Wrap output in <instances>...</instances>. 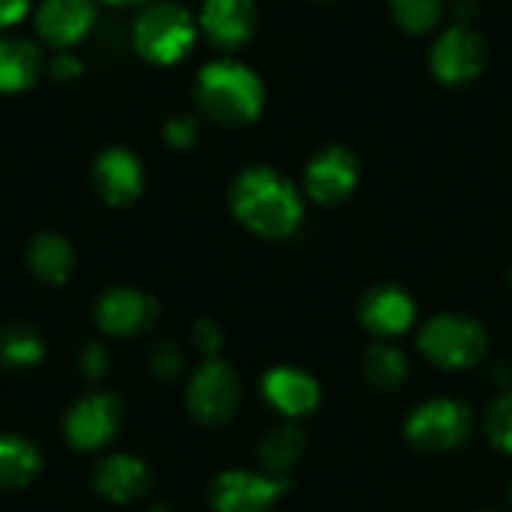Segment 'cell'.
Instances as JSON below:
<instances>
[{"label":"cell","mask_w":512,"mask_h":512,"mask_svg":"<svg viewBox=\"0 0 512 512\" xmlns=\"http://www.w3.org/2000/svg\"><path fill=\"white\" fill-rule=\"evenodd\" d=\"M231 213L237 222L264 240H288L306 213L300 189L276 168H246L231 186Z\"/></svg>","instance_id":"6da1fadb"},{"label":"cell","mask_w":512,"mask_h":512,"mask_svg":"<svg viewBox=\"0 0 512 512\" xmlns=\"http://www.w3.org/2000/svg\"><path fill=\"white\" fill-rule=\"evenodd\" d=\"M195 102L204 117L219 126H246L264 108L261 78L240 60L219 57L201 66L195 78Z\"/></svg>","instance_id":"7a4b0ae2"},{"label":"cell","mask_w":512,"mask_h":512,"mask_svg":"<svg viewBox=\"0 0 512 512\" xmlns=\"http://www.w3.org/2000/svg\"><path fill=\"white\" fill-rule=\"evenodd\" d=\"M489 330L477 315L438 312L417 330V351L444 372L477 369L489 357Z\"/></svg>","instance_id":"3957f363"},{"label":"cell","mask_w":512,"mask_h":512,"mask_svg":"<svg viewBox=\"0 0 512 512\" xmlns=\"http://www.w3.org/2000/svg\"><path fill=\"white\" fill-rule=\"evenodd\" d=\"M477 417L471 405L453 396H432L414 405L405 417L402 435L411 450L423 456H447L471 444Z\"/></svg>","instance_id":"277c9868"},{"label":"cell","mask_w":512,"mask_h":512,"mask_svg":"<svg viewBox=\"0 0 512 512\" xmlns=\"http://www.w3.org/2000/svg\"><path fill=\"white\" fill-rule=\"evenodd\" d=\"M198 39V18L180 3L171 0H150L141 6L132 24V45L135 51L156 66L180 63Z\"/></svg>","instance_id":"5b68a950"},{"label":"cell","mask_w":512,"mask_h":512,"mask_svg":"<svg viewBox=\"0 0 512 512\" xmlns=\"http://www.w3.org/2000/svg\"><path fill=\"white\" fill-rule=\"evenodd\" d=\"M240 402H243V384L231 363L216 357V360H204L192 372L186 390V408L198 423L222 426L237 414Z\"/></svg>","instance_id":"8992f818"},{"label":"cell","mask_w":512,"mask_h":512,"mask_svg":"<svg viewBox=\"0 0 512 512\" xmlns=\"http://www.w3.org/2000/svg\"><path fill=\"white\" fill-rule=\"evenodd\" d=\"M288 492L285 477L267 471H222L210 486L213 512H273Z\"/></svg>","instance_id":"52a82bcc"},{"label":"cell","mask_w":512,"mask_h":512,"mask_svg":"<svg viewBox=\"0 0 512 512\" xmlns=\"http://www.w3.org/2000/svg\"><path fill=\"white\" fill-rule=\"evenodd\" d=\"M429 66L441 84H468L486 66V39L471 24L456 21L438 33L429 51Z\"/></svg>","instance_id":"ba28073f"},{"label":"cell","mask_w":512,"mask_h":512,"mask_svg":"<svg viewBox=\"0 0 512 512\" xmlns=\"http://www.w3.org/2000/svg\"><path fill=\"white\" fill-rule=\"evenodd\" d=\"M417 315H420L417 300L411 297V291H405L396 282L372 285L357 306L360 327L369 336L387 339V342H396L405 333H411L417 327Z\"/></svg>","instance_id":"9c48e42d"},{"label":"cell","mask_w":512,"mask_h":512,"mask_svg":"<svg viewBox=\"0 0 512 512\" xmlns=\"http://www.w3.org/2000/svg\"><path fill=\"white\" fill-rule=\"evenodd\" d=\"M357 183H360V162L342 144H330L318 150L303 171V192L309 201L321 207H336L348 201Z\"/></svg>","instance_id":"30bf717a"},{"label":"cell","mask_w":512,"mask_h":512,"mask_svg":"<svg viewBox=\"0 0 512 512\" xmlns=\"http://www.w3.org/2000/svg\"><path fill=\"white\" fill-rule=\"evenodd\" d=\"M261 396L279 417L297 423L321 408L324 390H321V381L309 369L282 363V366H273L264 372Z\"/></svg>","instance_id":"8fae6325"},{"label":"cell","mask_w":512,"mask_h":512,"mask_svg":"<svg viewBox=\"0 0 512 512\" xmlns=\"http://www.w3.org/2000/svg\"><path fill=\"white\" fill-rule=\"evenodd\" d=\"M96 3L99 0H39L33 6L36 36L57 51H69L93 30L99 18Z\"/></svg>","instance_id":"7c38bea8"},{"label":"cell","mask_w":512,"mask_h":512,"mask_svg":"<svg viewBox=\"0 0 512 512\" xmlns=\"http://www.w3.org/2000/svg\"><path fill=\"white\" fill-rule=\"evenodd\" d=\"M120 414H123V408L111 393H90V396L78 399L69 408L66 423H63L69 444L84 453L105 447L120 429Z\"/></svg>","instance_id":"4fadbf2b"},{"label":"cell","mask_w":512,"mask_h":512,"mask_svg":"<svg viewBox=\"0 0 512 512\" xmlns=\"http://www.w3.org/2000/svg\"><path fill=\"white\" fill-rule=\"evenodd\" d=\"M258 27L255 0H204L198 12V33L219 51L243 48Z\"/></svg>","instance_id":"5bb4252c"},{"label":"cell","mask_w":512,"mask_h":512,"mask_svg":"<svg viewBox=\"0 0 512 512\" xmlns=\"http://www.w3.org/2000/svg\"><path fill=\"white\" fill-rule=\"evenodd\" d=\"M93 186L99 198L111 207L132 204L144 189V168L138 156L126 147H108L93 162Z\"/></svg>","instance_id":"9a60e30c"},{"label":"cell","mask_w":512,"mask_h":512,"mask_svg":"<svg viewBox=\"0 0 512 512\" xmlns=\"http://www.w3.org/2000/svg\"><path fill=\"white\" fill-rule=\"evenodd\" d=\"M159 306L135 288H111L96 303V324L108 336H138L153 327Z\"/></svg>","instance_id":"2e32d148"},{"label":"cell","mask_w":512,"mask_h":512,"mask_svg":"<svg viewBox=\"0 0 512 512\" xmlns=\"http://www.w3.org/2000/svg\"><path fill=\"white\" fill-rule=\"evenodd\" d=\"M93 486L102 498H108L114 504H129L147 492L150 468L129 453H117V456H108L105 462H99V468L93 474Z\"/></svg>","instance_id":"e0dca14e"},{"label":"cell","mask_w":512,"mask_h":512,"mask_svg":"<svg viewBox=\"0 0 512 512\" xmlns=\"http://www.w3.org/2000/svg\"><path fill=\"white\" fill-rule=\"evenodd\" d=\"M45 69L42 51L36 42L21 36L0 39V93H24L30 90Z\"/></svg>","instance_id":"ac0fdd59"},{"label":"cell","mask_w":512,"mask_h":512,"mask_svg":"<svg viewBox=\"0 0 512 512\" xmlns=\"http://www.w3.org/2000/svg\"><path fill=\"white\" fill-rule=\"evenodd\" d=\"M306 453V432L294 420H282L279 426L267 429L258 444V462L261 471L273 477H285L297 468V462Z\"/></svg>","instance_id":"d6986e66"},{"label":"cell","mask_w":512,"mask_h":512,"mask_svg":"<svg viewBox=\"0 0 512 512\" xmlns=\"http://www.w3.org/2000/svg\"><path fill=\"white\" fill-rule=\"evenodd\" d=\"M411 375V360L408 354L387 339H375L366 351H363V378L369 387H375L378 393H396L405 387Z\"/></svg>","instance_id":"ffe728a7"},{"label":"cell","mask_w":512,"mask_h":512,"mask_svg":"<svg viewBox=\"0 0 512 512\" xmlns=\"http://www.w3.org/2000/svg\"><path fill=\"white\" fill-rule=\"evenodd\" d=\"M27 267L33 270V276L39 282L63 285L75 267V252H72L69 240H63L60 234L42 231L27 246Z\"/></svg>","instance_id":"44dd1931"},{"label":"cell","mask_w":512,"mask_h":512,"mask_svg":"<svg viewBox=\"0 0 512 512\" xmlns=\"http://www.w3.org/2000/svg\"><path fill=\"white\" fill-rule=\"evenodd\" d=\"M42 468L39 450L18 435H0V489L27 486Z\"/></svg>","instance_id":"7402d4cb"},{"label":"cell","mask_w":512,"mask_h":512,"mask_svg":"<svg viewBox=\"0 0 512 512\" xmlns=\"http://www.w3.org/2000/svg\"><path fill=\"white\" fill-rule=\"evenodd\" d=\"M45 354L42 336L30 324H9L0 333V360L12 369L36 366Z\"/></svg>","instance_id":"603a6c76"},{"label":"cell","mask_w":512,"mask_h":512,"mask_svg":"<svg viewBox=\"0 0 512 512\" xmlns=\"http://www.w3.org/2000/svg\"><path fill=\"white\" fill-rule=\"evenodd\" d=\"M387 6L393 21L414 36L435 30L447 12V0H387Z\"/></svg>","instance_id":"cb8c5ba5"},{"label":"cell","mask_w":512,"mask_h":512,"mask_svg":"<svg viewBox=\"0 0 512 512\" xmlns=\"http://www.w3.org/2000/svg\"><path fill=\"white\" fill-rule=\"evenodd\" d=\"M480 426H483L489 444H492L498 453L512 456V390L498 393V396L489 402V408H486Z\"/></svg>","instance_id":"d4e9b609"},{"label":"cell","mask_w":512,"mask_h":512,"mask_svg":"<svg viewBox=\"0 0 512 512\" xmlns=\"http://www.w3.org/2000/svg\"><path fill=\"white\" fill-rule=\"evenodd\" d=\"M150 372L159 378V381H174L180 372H183V351L174 345V342H159L153 351H150Z\"/></svg>","instance_id":"484cf974"},{"label":"cell","mask_w":512,"mask_h":512,"mask_svg":"<svg viewBox=\"0 0 512 512\" xmlns=\"http://www.w3.org/2000/svg\"><path fill=\"white\" fill-rule=\"evenodd\" d=\"M189 342H192V348H195L204 360H216V357H219V351H222L225 336H222V330H219V324H216V321L201 318V321H195V324H192Z\"/></svg>","instance_id":"4316f807"},{"label":"cell","mask_w":512,"mask_h":512,"mask_svg":"<svg viewBox=\"0 0 512 512\" xmlns=\"http://www.w3.org/2000/svg\"><path fill=\"white\" fill-rule=\"evenodd\" d=\"M162 138H165V144H168V147H174V150H186V147H192V144L198 141V120H195V117H189V114H174V117H168V120H165V126H162Z\"/></svg>","instance_id":"83f0119b"},{"label":"cell","mask_w":512,"mask_h":512,"mask_svg":"<svg viewBox=\"0 0 512 512\" xmlns=\"http://www.w3.org/2000/svg\"><path fill=\"white\" fill-rule=\"evenodd\" d=\"M108 363H111L108 348L99 345V342H87V345L81 348V354H78V369H81V375L90 378V381L102 378V375L108 372Z\"/></svg>","instance_id":"f1b7e54d"},{"label":"cell","mask_w":512,"mask_h":512,"mask_svg":"<svg viewBox=\"0 0 512 512\" xmlns=\"http://www.w3.org/2000/svg\"><path fill=\"white\" fill-rule=\"evenodd\" d=\"M48 75L57 81H72L81 75V60L72 51H60L51 63H48Z\"/></svg>","instance_id":"f546056e"},{"label":"cell","mask_w":512,"mask_h":512,"mask_svg":"<svg viewBox=\"0 0 512 512\" xmlns=\"http://www.w3.org/2000/svg\"><path fill=\"white\" fill-rule=\"evenodd\" d=\"M30 9H33L30 0H0V30L21 24L30 15Z\"/></svg>","instance_id":"4dcf8cb0"},{"label":"cell","mask_w":512,"mask_h":512,"mask_svg":"<svg viewBox=\"0 0 512 512\" xmlns=\"http://www.w3.org/2000/svg\"><path fill=\"white\" fill-rule=\"evenodd\" d=\"M489 381L498 387V393L512 390V366L510 363H504V360L492 363V366H489Z\"/></svg>","instance_id":"1f68e13d"},{"label":"cell","mask_w":512,"mask_h":512,"mask_svg":"<svg viewBox=\"0 0 512 512\" xmlns=\"http://www.w3.org/2000/svg\"><path fill=\"white\" fill-rule=\"evenodd\" d=\"M99 3H108V6H135V3H150V0H99Z\"/></svg>","instance_id":"d6a6232c"},{"label":"cell","mask_w":512,"mask_h":512,"mask_svg":"<svg viewBox=\"0 0 512 512\" xmlns=\"http://www.w3.org/2000/svg\"><path fill=\"white\" fill-rule=\"evenodd\" d=\"M504 498H507V507H504V510L512 512V480L507 483V492H504Z\"/></svg>","instance_id":"836d02e7"},{"label":"cell","mask_w":512,"mask_h":512,"mask_svg":"<svg viewBox=\"0 0 512 512\" xmlns=\"http://www.w3.org/2000/svg\"><path fill=\"white\" fill-rule=\"evenodd\" d=\"M147 512H171L168 507H153V510H147Z\"/></svg>","instance_id":"e575fe53"},{"label":"cell","mask_w":512,"mask_h":512,"mask_svg":"<svg viewBox=\"0 0 512 512\" xmlns=\"http://www.w3.org/2000/svg\"><path fill=\"white\" fill-rule=\"evenodd\" d=\"M507 285H510V291H512V267H510V273H507Z\"/></svg>","instance_id":"d590c367"},{"label":"cell","mask_w":512,"mask_h":512,"mask_svg":"<svg viewBox=\"0 0 512 512\" xmlns=\"http://www.w3.org/2000/svg\"><path fill=\"white\" fill-rule=\"evenodd\" d=\"M480 512H510V510H480Z\"/></svg>","instance_id":"8d00e7d4"}]
</instances>
